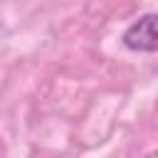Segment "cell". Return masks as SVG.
<instances>
[{"mask_svg": "<svg viewBox=\"0 0 158 158\" xmlns=\"http://www.w3.org/2000/svg\"><path fill=\"white\" fill-rule=\"evenodd\" d=\"M156 12H148L138 17L126 32H123V44L133 52H156L158 49V35H156Z\"/></svg>", "mask_w": 158, "mask_h": 158, "instance_id": "cell-1", "label": "cell"}]
</instances>
